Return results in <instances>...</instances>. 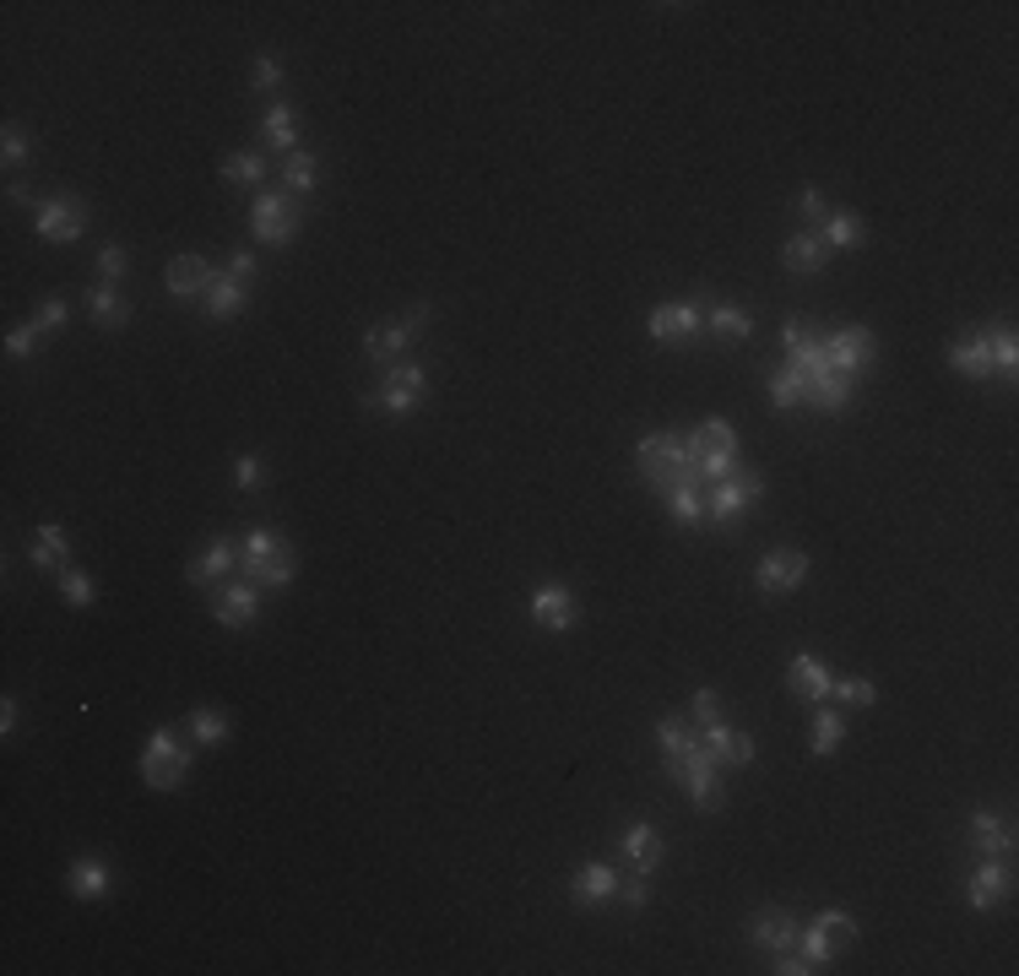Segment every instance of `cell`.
Segmentation results:
<instances>
[{"instance_id":"1","label":"cell","mask_w":1019,"mask_h":976,"mask_svg":"<svg viewBox=\"0 0 1019 976\" xmlns=\"http://www.w3.org/2000/svg\"><path fill=\"white\" fill-rule=\"evenodd\" d=\"M656 743H662V765H667V775L684 781L694 792V809L699 813L722 809V775H716V754L705 749V738L684 728V716H662V722H656Z\"/></svg>"},{"instance_id":"2","label":"cell","mask_w":1019,"mask_h":976,"mask_svg":"<svg viewBox=\"0 0 1019 976\" xmlns=\"http://www.w3.org/2000/svg\"><path fill=\"white\" fill-rule=\"evenodd\" d=\"M635 467H640V478L656 488V494H673V488H699L689 467V446H684V435H646L640 446H635Z\"/></svg>"},{"instance_id":"3","label":"cell","mask_w":1019,"mask_h":976,"mask_svg":"<svg viewBox=\"0 0 1019 976\" xmlns=\"http://www.w3.org/2000/svg\"><path fill=\"white\" fill-rule=\"evenodd\" d=\"M185 775H190V749L179 743V732L153 728L147 732V749H141V781L153 792H174Z\"/></svg>"},{"instance_id":"4","label":"cell","mask_w":1019,"mask_h":976,"mask_svg":"<svg viewBox=\"0 0 1019 976\" xmlns=\"http://www.w3.org/2000/svg\"><path fill=\"white\" fill-rule=\"evenodd\" d=\"M239 565H245V575L266 592V586H287L293 580V548H287L277 531L255 527L245 537V548H239Z\"/></svg>"},{"instance_id":"5","label":"cell","mask_w":1019,"mask_h":976,"mask_svg":"<svg viewBox=\"0 0 1019 976\" xmlns=\"http://www.w3.org/2000/svg\"><path fill=\"white\" fill-rule=\"evenodd\" d=\"M298 234V202L287 191H261L255 206H249V240L255 244H293Z\"/></svg>"},{"instance_id":"6","label":"cell","mask_w":1019,"mask_h":976,"mask_svg":"<svg viewBox=\"0 0 1019 976\" xmlns=\"http://www.w3.org/2000/svg\"><path fill=\"white\" fill-rule=\"evenodd\" d=\"M429 397V374H423V364H391L385 369V385L380 391H369L364 402L380 407L385 418H408V412H418V402Z\"/></svg>"},{"instance_id":"7","label":"cell","mask_w":1019,"mask_h":976,"mask_svg":"<svg viewBox=\"0 0 1019 976\" xmlns=\"http://www.w3.org/2000/svg\"><path fill=\"white\" fill-rule=\"evenodd\" d=\"M760 494H765V478H760L754 467H737V472H727L722 484L705 488V521H733V516H743Z\"/></svg>"},{"instance_id":"8","label":"cell","mask_w":1019,"mask_h":976,"mask_svg":"<svg viewBox=\"0 0 1019 976\" xmlns=\"http://www.w3.org/2000/svg\"><path fill=\"white\" fill-rule=\"evenodd\" d=\"M429 315H434L429 304H412V310L402 315V321L374 325V331L364 336V353L374 359V364H385V369H391V364H402V353L412 348V336H418V331L429 325Z\"/></svg>"},{"instance_id":"9","label":"cell","mask_w":1019,"mask_h":976,"mask_svg":"<svg viewBox=\"0 0 1019 976\" xmlns=\"http://www.w3.org/2000/svg\"><path fill=\"white\" fill-rule=\"evenodd\" d=\"M819 342H824V364L841 369V374H852V380L873 364V353H879V342H873L868 325H841V331H830V336H819Z\"/></svg>"},{"instance_id":"10","label":"cell","mask_w":1019,"mask_h":976,"mask_svg":"<svg viewBox=\"0 0 1019 976\" xmlns=\"http://www.w3.org/2000/svg\"><path fill=\"white\" fill-rule=\"evenodd\" d=\"M803 580H809V554H803V548H775V554H765L760 569H754V586H760L765 597H786V592H797Z\"/></svg>"},{"instance_id":"11","label":"cell","mask_w":1019,"mask_h":976,"mask_svg":"<svg viewBox=\"0 0 1019 976\" xmlns=\"http://www.w3.org/2000/svg\"><path fill=\"white\" fill-rule=\"evenodd\" d=\"M33 234L43 244H77L87 234V206L82 202H39Z\"/></svg>"},{"instance_id":"12","label":"cell","mask_w":1019,"mask_h":976,"mask_svg":"<svg viewBox=\"0 0 1019 976\" xmlns=\"http://www.w3.org/2000/svg\"><path fill=\"white\" fill-rule=\"evenodd\" d=\"M531 624H537V629H548V635L575 629V592L570 586H559V580L537 586V592H531Z\"/></svg>"},{"instance_id":"13","label":"cell","mask_w":1019,"mask_h":976,"mask_svg":"<svg viewBox=\"0 0 1019 976\" xmlns=\"http://www.w3.org/2000/svg\"><path fill=\"white\" fill-rule=\"evenodd\" d=\"M646 325H651L656 342H689L694 331L705 325V310H699L694 299H673V304H656Z\"/></svg>"},{"instance_id":"14","label":"cell","mask_w":1019,"mask_h":976,"mask_svg":"<svg viewBox=\"0 0 1019 976\" xmlns=\"http://www.w3.org/2000/svg\"><path fill=\"white\" fill-rule=\"evenodd\" d=\"M830 684H835V679H830V667L819 662L814 651H797V656H792V667H786V690L797 694L803 705L830 700Z\"/></svg>"},{"instance_id":"15","label":"cell","mask_w":1019,"mask_h":976,"mask_svg":"<svg viewBox=\"0 0 1019 976\" xmlns=\"http://www.w3.org/2000/svg\"><path fill=\"white\" fill-rule=\"evenodd\" d=\"M255 613H261V586L255 580H234V586L217 592V624L223 629H249Z\"/></svg>"},{"instance_id":"16","label":"cell","mask_w":1019,"mask_h":976,"mask_svg":"<svg viewBox=\"0 0 1019 976\" xmlns=\"http://www.w3.org/2000/svg\"><path fill=\"white\" fill-rule=\"evenodd\" d=\"M1009 885H1015L1009 862H1003V857H981L977 873H971V906H977V911H992V906H1003Z\"/></svg>"},{"instance_id":"17","label":"cell","mask_w":1019,"mask_h":976,"mask_svg":"<svg viewBox=\"0 0 1019 976\" xmlns=\"http://www.w3.org/2000/svg\"><path fill=\"white\" fill-rule=\"evenodd\" d=\"M748 938H754L760 949H775V955H786V949L797 944V923H792V911H786V906H765V911H754V923H748Z\"/></svg>"},{"instance_id":"18","label":"cell","mask_w":1019,"mask_h":976,"mask_svg":"<svg viewBox=\"0 0 1019 976\" xmlns=\"http://www.w3.org/2000/svg\"><path fill=\"white\" fill-rule=\"evenodd\" d=\"M570 895H575V906H602V900L618 895V873H613L608 862H580L570 879Z\"/></svg>"},{"instance_id":"19","label":"cell","mask_w":1019,"mask_h":976,"mask_svg":"<svg viewBox=\"0 0 1019 976\" xmlns=\"http://www.w3.org/2000/svg\"><path fill=\"white\" fill-rule=\"evenodd\" d=\"M699 738H705V749L716 754V765H748V760H754V738H748V732H737V728H727V722L699 728Z\"/></svg>"},{"instance_id":"20","label":"cell","mask_w":1019,"mask_h":976,"mask_svg":"<svg viewBox=\"0 0 1019 976\" xmlns=\"http://www.w3.org/2000/svg\"><path fill=\"white\" fill-rule=\"evenodd\" d=\"M212 283H217V272L206 266L202 255H179V261L168 266V293H174V299H206Z\"/></svg>"},{"instance_id":"21","label":"cell","mask_w":1019,"mask_h":976,"mask_svg":"<svg viewBox=\"0 0 1019 976\" xmlns=\"http://www.w3.org/2000/svg\"><path fill=\"white\" fill-rule=\"evenodd\" d=\"M949 369L966 374V380H987V374H992V336L977 331V336L954 342V348H949Z\"/></svg>"},{"instance_id":"22","label":"cell","mask_w":1019,"mask_h":976,"mask_svg":"<svg viewBox=\"0 0 1019 976\" xmlns=\"http://www.w3.org/2000/svg\"><path fill=\"white\" fill-rule=\"evenodd\" d=\"M971 847H977V857H1009L1015 852L1009 819H998V813H971Z\"/></svg>"},{"instance_id":"23","label":"cell","mask_w":1019,"mask_h":976,"mask_svg":"<svg viewBox=\"0 0 1019 976\" xmlns=\"http://www.w3.org/2000/svg\"><path fill=\"white\" fill-rule=\"evenodd\" d=\"M618 852L635 862V873H651L656 862H662V836H656L646 819H640V824H624V836H618Z\"/></svg>"},{"instance_id":"24","label":"cell","mask_w":1019,"mask_h":976,"mask_svg":"<svg viewBox=\"0 0 1019 976\" xmlns=\"http://www.w3.org/2000/svg\"><path fill=\"white\" fill-rule=\"evenodd\" d=\"M66 885H71L77 900H98V895H109L115 873H109V862H104V857H77V862H71V873H66Z\"/></svg>"},{"instance_id":"25","label":"cell","mask_w":1019,"mask_h":976,"mask_svg":"<svg viewBox=\"0 0 1019 976\" xmlns=\"http://www.w3.org/2000/svg\"><path fill=\"white\" fill-rule=\"evenodd\" d=\"M803 402H814L819 412H841V407L852 402V374H841V369H819L814 380H809V397Z\"/></svg>"},{"instance_id":"26","label":"cell","mask_w":1019,"mask_h":976,"mask_svg":"<svg viewBox=\"0 0 1019 976\" xmlns=\"http://www.w3.org/2000/svg\"><path fill=\"white\" fill-rule=\"evenodd\" d=\"M245 293H249V277H239V272H217V283H212V293H206V315H212V321L239 315Z\"/></svg>"},{"instance_id":"27","label":"cell","mask_w":1019,"mask_h":976,"mask_svg":"<svg viewBox=\"0 0 1019 976\" xmlns=\"http://www.w3.org/2000/svg\"><path fill=\"white\" fill-rule=\"evenodd\" d=\"M781 261H786V272H797V277H814L819 266H824V240H819L814 228H803V234H792V240H786Z\"/></svg>"},{"instance_id":"28","label":"cell","mask_w":1019,"mask_h":976,"mask_svg":"<svg viewBox=\"0 0 1019 976\" xmlns=\"http://www.w3.org/2000/svg\"><path fill=\"white\" fill-rule=\"evenodd\" d=\"M87 315H92V325H104V331H120L130 321V304L115 293V283H98V287H87Z\"/></svg>"},{"instance_id":"29","label":"cell","mask_w":1019,"mask_h":976,"mask_svg":"<svg viewBox=\"0 0 1019 976\" xmlns=\"http://www.w3.org/2000/svg\"><path fill=\"white\" fill-rule=\"evenodd\" d=\"M234 559H239V554H234V543H212L206 554L190 559L185 575H190V586H223V575L234 569Z\"/></svg>"},{"instance_id":"30","label":"cell","mask_w":1019,"mask_h":976,"mask_svg":"<svg viewBox=\"0 0 1019 976\" xmlns=\"http://www.w3.org/2000/svg\"><path fill=\"white\" fill-rule=\"evenodd\" d=\"M819 240H824V250H856V244H868V223L856 212H824Z\"/></svg>"},{"instance_id":"31","label":"cell","mask_w":1019,"mask_h":976,"mask_svg":"<svg viewBox=\"0 0 1019 976\" xmlns=\"http://www.w3.org/2000/svg\"><path fill=\"white\" fill-rule=\"evenodd\" d=\"M684 446H689V461L705 456V450H737V429L727 418H705V423H694L689 435H684Z\"/></svg>"},{"instance_id":"32","label":"cell","mask_w":1019,"mask_h":976,"mask_svg":"<svg viewBox=\"0 0 1019 976\" xmlns=\"http://www.w3.org/2000/svg\"><path fill=\"white\" fill-rule=\"evenodd\" d=\"M28 559H33V569H66V531L55 527H39L33 531V543H28Z\"/></svg>"},{"instance_id":"33","label":"cell","mask_w":1019,"mask_h":976,"mask_svg":"<svg viewBox=\"0 0 1019 976\" xmlns=\"http://www.w3.org/2000/svg\"><path fill=\"white\" fill-rule=\"evenodd\" d=\"M841 738H846V716H841V711H830V705L819 700L814 732H809V749H814V754H835V749H841Z\"/></svg>"},{"instance_id":"34","label":"cell","mask_w":1019,"mask_h":976,"mask_svg":"<svg viewBox=\"0 0 1019 976\" xmlns=\"http://www.w3.org/2000/svg\"><path fill=\"white\" fill-rule=\"evenodd\" d=\"M261 136H266L272 147H283V153H298V120H293V109H287V104H272L266 120H261Z\"/></svg>"},{"instance_id":"35","label":"cell","mask_w":1019,"mask_h":976,"mask_svg":"<svg viewBox=\"0 0 1019 976\" xmlns=\"http://www.w3.org/2000/svg\"><path fill=\"white\" fill-rule=\"evenodd\" d=\"M705 325L716 331V336H754V315L743 310V304H716V310H705Z\"/></svg>"},{"instance_id":"36","label":"cell","mask_w":1019,"mask_h":976,"mask_svg":"<svg viewBox=\"0 0 1019 976\" xmlns=\"http://www.w3.org/2000/svg\"><path fill=\"white\" fill-rule=\"evenodd\" d=\"M315 174H321V163H315V153H287V163H283V185H287V196H304V191H315Z\"/></svg>"},{"instance_id":"37","label":"cell","mask_w":1019,"mask_h":976,"mask_svg":"<svg viewBox=\"0 0 1019 976\" xmlns=\"http://www.w3.org/2000/svg\"><path fill=\"white\" fill-rule=\"evenodd\" d=\"M803 938V960H809V966H814V972H830V960H835V955H841V949H846V944H841V938L835 934H824V928H809V934H797Z\"/></svg>"},{"instance_id":"38","label":"cell","mask_w":1019,"mask_h":976,"mask_svg":"<svg viewBox=\"0 0 1019 976\" xmlns=\"http://www.w3.org/2000/svg\"><path fill=\"white\" fill-rule=\"evenodd\" d=\"M190 738H196V749H217V743L228 738V716H223L217 705H202V711L190 716Z\"/></svg>"},{"instance_id":"39","label":"cell","mask_w":1019,"mask_h":976,"mask_svg":"<svg viewBox=\"0 0 1019 976\" xmlns=\"http://www.w3.org/2000/svg\"><path fill=\"white\" fill-rule=\"evenodd\" d=\"M809 397V380H803V369H792V364H781L771 374V402L775 407H797Z\"/></svg>"},{"instance_id":"40","label":"cell","mask_w":1019,"mask_h":976,"mask_svg":"<svg viewBox=\"0 0 1019 976\" xmlns=\"http://www.w3.org/2000/svg\"><path fill=\"white\" fill-rule=\"evenodd\" d=\"M662 499H667L673 521H684V527H699V521H705V488H673V494H662Z\"/></svg>"},{"instance_id":"41","label":"cell","mask_w":1019,"mask_h":976,"mask_svg":"<svg viewBox=\"0 0 1019 976\" xmlns=\"http://www.w3.org/2000/svg\"><path fill=\"white\" fill-rule=\"evenodd\" d=\"M223 179L228 185H261L266 179V158L261 153H234V158H223Z\"/></svg>"},{"instance_id":"42","label":"cell","mask_w":1019,"mask_h":976,"mask_svg":"<svg viewBox=\"0 0 1019 976\" xmlns=\"http://www.w3.org/2000/svg\"><path fill=\"white\" fill-rule=\"evenodd\" d=\"M60 597H66L71 608H92V597H98V592H92V575L77 569V565H66L60 569Z\"/></svg>"},{"instance_id":"43","label":"cell","mask_w":1019,"mask_h":976,"mask_svg":"<svg viewBox=\"0 0 1019 976\" xmlns=\"http://www.w3.org/2000/svg\"><path fill=\"white\" fill-rule=\"evenodd\" d=\"M987 336H992V369H998V374H1015L1019 369L1015 325H998V331H987Z\"/></svg>"},{"instance_id":"44","label":"cell","mask_w":1019,"mask_h":976,"mask_svg":"<svg viewBox=\"0 0 1019 976\" xmlns=\"http://www.w3.org/2000/svg\"><path fill=\"white\" fill-rule=\"evenodd\" d=\"M830 694H835V700H846V705H856V711L879 705V690H873V679H835V684H830Z\"/></svg>"},{"instance_id":"45","label":"cell","mask_w":1019,"mask_h":976,"mask_svg":"<svg viewBox=\"0 0 1019 976\" xmlns=\"http://www.w3.org/2000/svg\"><path fill=\"white\" fill-rule=\"evenodd\" d=\"M814 923L824 928V934H835L841 944H852V938H856V917H852V911H841V906H830V911H814Z\"/></svg>"},{"instance_id":"46","label":"cell","mask_w":1019,"mask_h":976,"mask_svg":"<svg viewBox=\"0 0 1019 976\" xmlns=\"http://www.w3.org/2000/svg\"><path fill=\"white\" fill-rule=\"evenodd\" d=\"M689 716H694V722H699V728H711V722H722V694L711 690V684H705V690H694V700H689Z\"/></svg>"},{"instance_id":"47","label":"cell","mask_w":1019,"mask_h":976,"mask_svg":"<svg viewBox=\"0 0 1019 976\" xmlns=\"http://www.w3.org/2000/svg\"><path fill=\"white\" fill-rule=\"evenodd\" d=\"M125 266H130V255H125L120 244H104L98 250V283H120Z\"/></svg>"},{"instance_id":"48","label":"cell","mask_w":1019,"mask_h":976,"mask_svg":"<svg viewBox=\"0 0 1019 976\" xmlns=\"http://www.w3.org/2000/svg\"><path fill=\"white\" fill-rule=\"evenodd\" d=\"M0 153H6V163H11V168H17V163L28 158V153H33V141H28V130H22V125H6V130H0Z\"/></svg>"},{"instance_id":"49","label":"cell","mask_w":1019,"mask_h":976,"mask_svg":"<svg viewBox=\"0 0 1019 976\" xmlns=\"http://www.w3.org/2000/svg\"><path fill=\"white\" fill-rule=\"evenodd\" d=\"M66 315H71V304H66L60 293H49V299L39 304V315H33V325H39V331H60V325H66Z\"/></svg>"},{"instance_id":"50","label":"cell","mask_w":1019,"mask_h":976,"mask_svg":"<svg viewBox=\"0 0 1019 976\" xmlns=\"http://www.w3.org/2000/svg\"><path fill=\"white\" fill-rule=\"evenodd\" d=\"M39 342H43V331H39L33 321H28V325H17V331L6 336V353H11V359H28V353H33Z\"/></svg>"},{"instance_id":"51","label":"cell","mask_w":1019,"mask_h":976,"mask_svg":"<svg viewBox=\"0 0 1019 976\" xmlns=\"http://www.w3.org/2000/svg\"><path fill=\"white\" fill-rule=\"evenodd\" d=\"M255 92H277V87H283V66H277V60H272V55H261V60H255Z\"/></svg>"},{"instance_id":"52","label":"cell","mask_w":1019,"mask_h":976,"mask_svg":"<svg viewBox=\"0 0 1019 976\" xmlns=\"http://www.w3.org/2000/svg\"><path fill=\"white\" fill-rule=\"evenodd\" d=\"M234 478H239V488H245V494H255V488L266 484V467H261V456H239Z\"/></svg>"},{"instance_id":"53","label":"cell","mask_w":1019,"mask_h":976,"mask_svg":"<svg viewBox=\"0 0 1019 976\" xmlns=\"http://www.w3.org/2000/svg\"><path fill=\"white\" fill-rule=\"evenodd\" d=\"M618 900L640 911V906L651 900V885H646V873H635V879H618Z\"/></svg>"},{"instance_id":"54","label":"cell","mask_w":1019,"mask_h":976,"mask_svg":"<svg viewBox=\"0 0 1019 976\" xmlns=\"http://www.w3.org/2000/svg\"><path fill=\"white\" fill-rule=\"evenodd\" d=\"M797 212H803L809 223H824V191H819V185H809V191L797 196Z\"/></svg>"},{"instance_id":"55","label":"cell","mask_w":1019,"mask_h":976,"mask_svg":"<svg viewBox=\"0 0 1019 976\" xmlns=\"http://www.w3.org/2000/svg\"><path fill=\"white\" fill-rule=\"evenodd\" d=\"M11 728H17V700L6 694V700H0V738H11Z\"/></svg>"},{"instance_id":"56","label":"cell","mask_w":1019,"mask_h":976,"mask_svg":"<svg viewBox=\"0 0 1019 976\" xmlns=\"http://www.w3.org/2000/svg\"><path fill=\"white\" fill-rule=\"evenodd\" d=\"M775 972H781V976H809V972H814V966H809V960H803V955H786V960H781V966H775Z\"/></svg>"},{"instance_id":"57","label":"cell","mask_w":1019,"mask_h":976,"mask_svg":"<svg viewBox=\"0 0 1019 976\" xmlns=\"http://www.w3.org/2000/svg\"><path fill=\"white\" fill-rule=\"evenodd\" d=\"M228 272H239V277H255V255H249V250H239V255L228 261Z\"/></svg>"}]
</instances>
